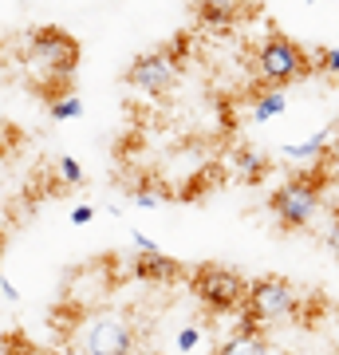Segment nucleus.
Returning a JSON list of instances; mask_svg holds the SVG:
<instances>
[{
	"label": "nucleus",
	"mask_w": 339,
	"mask_h": 355,
	"mask_svg": "<svg viewBox=\"0 0 339 355\" xmlns=\"http://www.w3.org/2000/svg\"><path fill=\"white\" fill-rule=\"evenodd\" d=\"M130 245H134L139 253H146V249H158V245H154L150 237H146V233H130Z\"/></svg>",
	"instance_id": "nucleus-22"
},
{
	"label": "nucleus",
	"mask_w": 339,
	"mask_h": 355,
	"mask_svg": "<svg viewBox=\"0 0 339 355\" xmlns=\"http://www.w3.org/2000/svg\"><path fill=\"white\" fill-rule=\"evenodd\" d=\"M312 229L320 233V237H324L327 249H336V253H339V205H324Z\"/></svg>",
	"instance_id": "nucleus-15"
},
{
	"label": "nucleus",
	"mask_w": 339,
	"mask_h": 355,
	"mask_svg": "<svg viewBox=\"0 0 339 355\" xmlns=\"http://www.w3.org/2000/svg\"><path fill=\"white\" fill-rule=\"evenodd\" d=\"M79 67V40L67 28H32L20 40V71H24L28 87L40 91L44 99L67 95L71 79Z\"/></svg>",
	"instance_id": "nucleus-1"
},
{
	"label": "nucleus",
	"mask_w": 339,
	"mask_h": 355,
	"mask_svg": "<svg viewBox=\"0 0 339 355\" xmlns=\"http://www.w3.org/2000/svg\"><path fill=\"white\" fill-rule=\"evenodd\" d=\"M4 245H8V237H4V229H0V257H4Z\"/></svg>",
	"instance_id": "nucleus-25"
},
{
	"label": "nucleus",
	"mask_w": 339,
	"mask_h": 355,
	"mask_svg": "<svg viewBox=\"0 0 339 355\" xmlns=\"http://www.w3.org/2000/svg\"><path fill=\"white\" fill-rule=\"evenodd\" d=\"M186 51H189L186 32H182L170 48L142 51L139 60L126 67V83L139 87V91H146V95H166V91L177 83V76H182V60H186Z\"/></svg>",
	"instance_id": "nucleus-5"
},
{
	"label": "nucleus",
	"mask_w": 339,
	"mask_h": 355,
	"mask_svg": "<svg viewBox=\"0 0 339 355\" xmlns=\"http://www.w3.org/2000/svg\"><path fill=\"white\" fill-rule=\"evenodd\" d=\"M114 288V257H103V261H87L67 272L63 280V304L76 308V312H91L99 308L103 296H111Z\"/></svg>",
	"instance_id": "nucleus-8"
},
{
	"label": "nucleus",
	"mask_w": 339,
	"mask_h": 355,
	"mask_svg": "<svg viewBox=\"0 0 339 355\" xmlns=\"http://www.w3.org/2000/svg\"><path fill=\"white\" fill-rule=\"evenodd\" d=\"M67 343L87 355H123V352H134L139 336H134V328L123 316L91 308V312L76 316V324L67 328Z\"/></svg>",
	"instance_id": "nucleus-3"
},
{
	"label": "nucleus",
	"mask_w": 339,
	"mask_h": 355,
	"mask_svg": "<svg viewBox=\"0 0 339 355\" xmlns=\"http://www.w3.org/2000/svg\"><path fill=\"white\" fill-rule=\"evenodd\" d=\"M315 71H324V76L336 79L339 76V48H320L315 51Z\"/></svg>",
	"instance_id": "nucleus-19"
},
{
	"label": "nucleus",
	"mask_w": 339,
	"mask_h": 355,
	"mask_svg": "<svg viewBox=\"0 0 339 355\" xmlns=\"http://www.w3.org/2000/svg\"><path fill=\"white\" fill-rule=\"evenodd\" d=\"M193 296L201 300L205 312H241L245 308V296H249V284L225 265H201L193 272Z\"/></svg>",
	"instance_id": "nucleus-7"
},
{
	"label": "nucleus",
	"mask_w": 339,
	"mask_h": 355,
	"mask_svg": "<svg viewBox=\"0 0 339 355\" xmlns=\"http://www.w3.org/2000/svg\"><path fill=\"white\" fill-rule=\"evenodd\" d=\"M288 111V95H284V87H264L252 95V107L249 114L257 119V123H268V119H277V114Z\"/></svg>",
	"instance_id": "nucleus-12"
},
{
	"label": "nucleus",
	"mask_w": 339,
	"mask_h": 355,
	"mask_svg": "<svg viewBox=\"0 0 339 355\" xmlns=\"http://www.w3.org/2000/svg\"><path fill=\"white\" fill-rule=\"evenodd\" d=\"M130 277L142 280V284H174V280H182V265L174 257H166L162 249H146V253L134 257Z\"/></svg>",
	"instance_id": "nucleus-9"
},
{
	"label": "nucleus",
	"mask_w": 339,
	"mask_h": 355,
	"mask_svg": "<svg viewBox=\"0 0 339 355\" xmlns=\"http://www.w3.org/2000/svg\"><path fill=\"white\" fill-rule=\"evenodd\" d=\"M324 186H327V170H304V174H292L284 186L272 190L268 198V209L277 214V221L284 229H312L320 209H324Z\"/></svg>",
	"instance_id": "nucleus-2"
},
{
	"label": "nucleus",
	"mask_w": 339,
	"mask_h": 355,
	"mask_svg": "<svg viewBox=\"0 0 339 355\" xmlns=\"http://www.w3.org/2000/svg\"><path fill=\"white\" fill-rule=\"evenodd\" d=\"M91 217H95V209H91V205H76V209H71V225H87Z\"/></svg>",
	"instance_id": "nucleus-21"
},
{
	"label": "nucleus",
	"mask_w": 339,
	"mask_h": 355,
	"mask_svg": "<svg viewBox=\"0 0 339 355\" xmlns=\"http://www.w3.org/2000/svg\"><path fill=\"white\" fill-rule=\"evenodd\" d=\"M324 162H327V170H339V127H336V135H331V139H327Z\"/></svg>",
	"instance_id": "nucleus-20"
},
{
	"label": "nucleus",
	"mask_w": 339,
	"mask_h": 355,
	"mask_svg": "<svg viewBox=\"0 0 339 355\" xmlns=\"http://www.w3.org/2000/svg\"><path fill=\"white\" fill-rule=\"evenodd\" d=\"M177 352H198L201 343H205V331H201V324H186V328L177 331Z\"/></svg>",
	"instance_id": "nucleus-18"
},
{
	"label": "nucleus",
	"mask_w": 339,
	"mask_h": 355,
	"mask_svg": "<svg viewBox=\"0 0 339 355\" xmlns=\"http://www.w3.org/2000/svg\"><path fill=\"white\" fill-rule=\"evenodd\" d=\"M245 12H249V0H198V20L217 32L233 28Z\"/></svg>",
	"instance_id": "nucleus-10"
},
{
	"label": "nucleus",
	"mask_w": 339,
	"mask_h": 355,
	"mask_svg": "<svg viewBox=\"0 0 339 355\" xmlns=\"http://www.w3.org/2000/svg\"><path fill=\"white\" fill-rule=\"evenodd\" d=\"M55 174H60V182H63V186H83V166H79L76 158H71V154L55 162Z\"/></svg>",
	"instance_id": "nucleus-17"
},
{
	"label": "nucleus",
	"mask_w": 339,
	"mask_h": 355,
	"mask_svg": "<svg viewBox=\"0 0 339 355\" xmlns=\"http://www.w3.org/2000/svg\"><path fill=\"white\" fill-rule=\"evenodd\" d=\"M0 296H4V300H12V304L20 300V292L12 288V280H0Z\"/></svg>",
	"instance_id": "nucleus-23"
},
{
	"label": "nucleus",
	"mask_w": 339,
	"mask_h": 355,
	"mask_svg": "<svg viewBox=\"0 0 339 355\" xmlns=\"http://www.w3.org/2000/svg\"><path fill=\"white\" fill-rule=\"evenodd\" d=\"M48 111H51V119H60V123H63V119H79V114H83V99L67 91V95L48 99Z\"/></svg>",
	"instance_id": "nucleus-16"
},
{
	"label": "nucleus",
	"mask_w": 339,
	"mask_h": 355,
	"mask_svg": "<svg viewBox=\"0 0 339 355\" xmlns=\"http://www.w3.org/2000/svg\"><path fill=\"white\" fill-rule=\"evenodd\" d=\"M4 60H8V44L0 40V67H4Z\"/></svg>",
	"instance_id": "nucleus-24"
},
{
	"label": "nucleus",
	"mask_w": 339,
	"mask_h": 355,
	"mask_svg": "<svg viewBox=\"0 0 339 355\" xmlns=\"http://www.w3.org/2000/svg\"><path fill=\"white\" fill-rule=\"evenodd\" d=\"M170 198H174V193H170V186H166L162 178H142L139 186L130 190V202L142 205V209H158V205H166Z\"/></svg>",
	"instance_id": "nucleus-13"
},
{
	"label": "nucleus",
	"mask_w": 339,
	"mask_h": 355,
	"mask_svg": "<svg viewBox=\"0 0 339 355\" xmlns=\"http://www.w3.org/2000/svg\"><path fill=\"white\" fill-rule=\"evenodd\" d=\"M324 150H327V135H312L304 142H288L280 154L292 158V162H324Z\"/></svg>",
	"instance_id": "nucleus-14"
},
{
	"label": "nucleus",
	"mask_w": 339,
	"mask_h": 355,
	"mask_svg": "<svg viewBox=\"0 0 339 355\" xmlns=\"http://www.w3.org/2000/svg\"><path fill=\"white\" fill-rule=\"evenodd\" d=\"M315 71V60L288 36H268L257 48V76L264 87H292Z\"/></svg>",
	"instance_id": "nucleus-4"
},
{
	"label": "nucleus",
	"mask_w": 339,
	"mask_h": 355,
	"mask_svg": "<svg viewBox=\"0 0 339 355\" xmlns=\"http://www.w3.org/2000/svg\"><path fill=\"white\" fill-rule=\"evenodd\" d=\"M225 162H229V170H233V178L245 182V186H257V182L268 174V158H264L261 150H252V146H237Z\"/></svg>",
	"instance_id": "nucleus-11"
},
{
	"label": "nucleus",
	"mask_w": 339,
	"mask_h": 355,
	"mask_svg": "<svg viewBox=\"0 0 339 355\" xmlns=\"http://www.w3.org/2000/svg\"><path fill=\"white\" fill-rule=\"evenodd\" d=\"M300 292L296 284L284 277H261L249 284V296H245V308H249L252 316L261 320L264 328H272V324H284V320H296L300 316Z\"/></svg>",
	"instance_id": "nucleus-6"
}]
</instances>
